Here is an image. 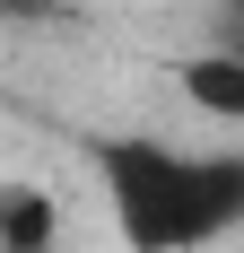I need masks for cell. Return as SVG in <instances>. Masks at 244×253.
I'll return each mask as SVG.
<instances>
[{"label":"cell","mask_w":244,"mask_h":253,"mask_svg":"<svg viewBox=\"0 0 244 253\" xmlns=\"http://www.w3.org/2000/svg\"><path fill=\"white\" fill-rule=\"evenodd\" d=\"M114 227L140 253H192L244 218V149H174V140H105L96 149Z\"/></svg>","instance_id":"1"},{"label":"cell","mask_w":244,"mask_h":253,"mask_svg":"<svg viewBox=\"0 0 244 253\" xmlns=\"http://www.w3.org/2000/svg\"><path fill=\"white\" fill-rule=\"evenodd\" d=\"M174 79L209 123H244V52H192Z\"/></svg>","instance_id":"3"},{"label":"cell","mask_w":244,"mask_h":253,"mask_svg":"<svg viewBox=\"0 0 244 253\" xmlns=\"http://www.w3.org/2000/svg\"><path fill=\"white\" fill-rule=\"evenodd\" d=\"M0 253H61V201L44 183L26 175L0 183Z\"/></svg>","instance_id":"2"}]
</instances>
